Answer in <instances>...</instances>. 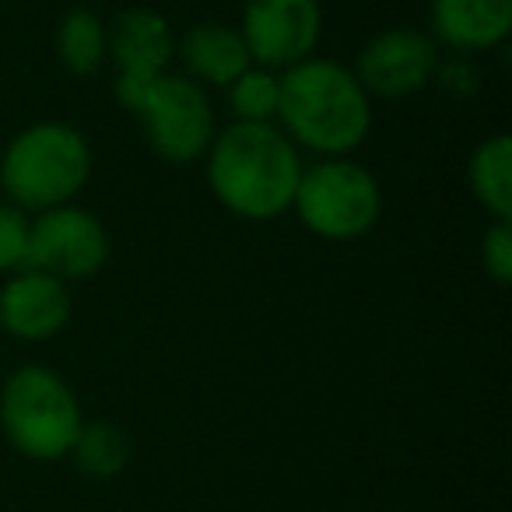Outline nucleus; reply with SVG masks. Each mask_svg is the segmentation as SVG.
Masks as SVG:
<instances>
[{
	"label": "nucleus",
	"instance_id": "1",
	"mask_svg": "<svg viewBox=\"0 0 512 512\" xmlns=\"http://www.w3.org/2000/svg\"><path fill=\"white\" fill-rule=\"evenodd\" d=\"M211 186L228 211L274 218L295 200L302 165L271 123H235L211 151Z\"/></svg>",
	"mask_w": 512,
	"mask_h": 512
},
{
	"label": "nucleus",
	"instance_id": "2",
	"mask_svg": "<svg viewBox=\"0 0 512 512\" xmlns=\"http://www.w3.org/2000/svg\"><path fill=\"white\" fill-rule=\"evenodd\" d=\"M278 85L281 120L306 148L344 155L369 134V95L334 60H302Z\"/></svg>",
	"mask_w": 512,
	"mask_h": 512
},
{
	"label": "nucleus",
	"instance_id": "3",
	"mask_svg": "<svg viewBox=\"0 0 512 512\" xmlns=\"http://www.w3.org/2000/svg\"><path fill=\"white\" fill-rule=\"evenodd\" d=\"M88 169L92 155L78 130L64 123H39L8 144L0 179L22 207L50 211L85 186Z\"/></svg>",
	"mask_w": 512,
	"mask_h": 512
},
{
	"label": "nucleus",
	"instance_id": "4",
	"mask_svg": "<svg viewBox=\"0 0 512 512\" xmlns=\"http://www.w3.org/2000/svg\"><path fill=\"white\" fill-rule=\"evenodd\" d=\"M0 421L18 453L57 460L78 442L81 407L64 379L39 365H25L0 393Z\"/></svg>",
	"mask_w": 512,
	"mask_h": 512
},
{
	"label": "nucleus",
	"instance_id": "5",
	"mask_svg": "<svg viewBox=\"0 0 512 512\" xmlns=\"http://www.w3.org/2000/svg\"><path fill=\"white\" fill-rule=\"evenodd\" d=\"M116 99L141 116L151 148L169 162H193L211 144V106L193 81L169 74L116 81Z\"/></svg>",
	"mask_w": 512,
	"mask_h": 512
},
{
	"label": "nucleus",
	"instance_id": "6",
	"mask_svg": "<svg viewBox=\"0 0 512 512\" xmlns=\"http://www.w3.org/2000/svg\"><path fill=\"white\" fill-rule=\"evenodd\" d=\"M302 221L323 239H358L379 218V186L355 162H323L302 172L295 186Z\"/></svg>",
	"mask_w": 512,
	"mask_h": 512
},
{
	"label": "nucleus",
	"instance_id": "7",
	"mask_svg": "<svg viewBox=\"0 0 512 512\" xmlns=\"http://www.w3.org/2000/svg\"><path fill=\"white\" fill-rule=\"evenodd\" d=\"M109 239L92 214L78 207H50L36 225H29V271H43L53 278H88L106 264Z\"/></svg>",
	"mask_w": 512,
	"mask_h": 512
},
{
	"label": "nucleus",
	"instance_id": "8",
	"mask_svg": "<svg viewBox=\"0 0 512 512\" xmlns=\"http://www.w3.org/2000/svg\"><path fill=\"white\" fill-rule=\"evenodd\" d=\"M320 39L316 0H249L242 43L249 57L267 67H295Z\"/></svg>",
	"mask_w": 512,
	"mask_h": 512
},
{
	"label": "nucleus",
	"instance_id": "9",
	"mask_svg": "<svg viewBox=\"0 0 512 512\" xmlns=\"http://www.w3.org/2000/svg\"><path fill=\"white\" fill-rule=\"evenodd\" d=\"M435 43L425 32L414 29H390L376 36L358 57V85L365 92L400 99V95L418 92L435 71Z\"/></svg>",
	"mask_w": 512,
	"mask_h": 512
},
{
	"label": "nucleus",
	"instance_id": "10",
	"mask_svg": "<svg viewBox=\"0 0 512 512\" xmlns=\"http://www.w3.org/2000/svg\"><path fill=\"white\" fill-rule=\"evenodd\" d=\"M71 316V299L60 278L43 271H25L0 292V327L25 341H43L57 334Z\"/></svg>",
	"mask_w": 512,
	"mask_h": 512
},
{
	"label": "nucleus",
	"instance_id": "11",
	"mask_svg": "<svg viewBox=\"0 0 512 512\" xmlns=\"http://www.w3.org/2000/svg\"><path fill=\"white\" fill-rule=\"evenodd\" d=\"M109 50L120 67V81H148L165 74V64L172 60V36L169 25L155 11H127L116 18Z\"/></svg>",
	"mask_w": 512,
	"mask_h": 512
},
{
	"label": "nucleus",
	"instance_id": "12",
	"mask_svg": "<svg viewBox=\"0 0 512 512\" xmlns=\"http://www.w3.org/2000/svg\"><path fill=\"white\" fill-rule=\"evenodd\" d=\"M432 25L456 50H488L512 29V0H432Z\"/></svg>",
	"mask_w": 512,
	"mask_h": 512
},
{
	"label": "nucleus",
	"instance_id": "13",
	"mask_svg": "<svg viewBox=\"0 0 512 512\" xmlns=\"http://www.w3.org/2000/svg\"><path fill=\"white\" fill-rule=\"evenodd\" d=\"M183 60L197 78L214 85H232L242 71H249V50L239 32L225 25H197L183 39Z\"/></svg>",
	"mask_w": 512,
	"mask_h": 512
},
{
	"label": "nucleus",
	"instance_id": "14",
	"mask_svg": "<svg viewBox=\"0 0 512 512\" xmlns=\"http://www.w3.org/2000/svg\"><path fill=\"white\" fill-rule=\"evenodd\" d=\"M470 186H474L477 200L498 218L512 214V141L505 134L491 137L477 148L474 162H470Z\"/></svg>",
	"mask_w": 512,
	"mask_h": 512
},
{
	"label": "nucleus",
	"instance_id": "15",
	"mask_svg": "<svg viewBox=\"0 0 512 512\" xmlns=\"http://www.w3.org/2000/svg\"><path fill=\"white\" fill-rule=\"evenodd\" d=\"M106 29L92 11L78 8L60 22V36H57V50L64 60L67 71L74 74H92L99 71L102 57H106Z\"/></svg>",
	"mask_w": 512,
	"mask_h": 512
},
{
	"label": "nucleus",
	"instance_id": "16",
	"mask_svg": "<svg viewBox=\"0 0 512 512\" xmlns=\"http://www.w3.org/2000/svg\"><path fill=\"white\" fill-rule=\"evenodd\" d=\"M127 435L120 428H113L109 421H95V425H81L78 442H74V456L78 467L92 477H113L127 463Z\"/></svg>",
	"mask_w": 512,
	"mask_h": 512
},
{
	"label": "nucleus",
	"instance_id": "17",
	"mask_svg": "<svg viewBox=\"0 0 512 512\" xmlns=\"http://www.w3.org/2000/svg\"><path fill=\"white\" fill-rule=\"evenodd\" d=\"M278 99V78L264 71H242L232 81V92H228V102H232L239 123H267L271 116H278Z\"/></svg>",
	"mask_w": 512,
	"mask_h": 512
},
{
	"label": "nucleus",
	"instance_id": "18",
	"mask_svg": "<svg viewBox=\"0 0 512 512\" xmlns=\"http://www.w3.org/2000/svg\"><path fill=\"white\" fill-rule=\"evenodd\" d=\"M25 249H29V221L22 211L0 204V271L25 264Z\"/></svg>",
	"mask_w": 512,
	"mask_h": 512
},
{
	"label": "nucleus",
	"instance_id": "19",
	"mask_svg": "<svg viewBox=\"0 0 512 512\" xmlns=\"http://www.w3.org/2000/svg\"><path fill=\"white\" fill-rule=\"evenodd\" d=\"M481 256H484V267L491 271V278L498 285H505L512 274V228H509V218H498V225L484 235V246H481Z\"/></svg>",
	"mask_w": 512,
	"mask_h": 512
}]
</instances>
